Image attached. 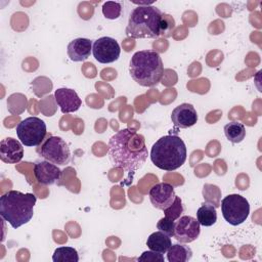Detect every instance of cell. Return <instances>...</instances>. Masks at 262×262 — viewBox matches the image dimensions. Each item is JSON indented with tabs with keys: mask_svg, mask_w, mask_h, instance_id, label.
Listing matches in <instances>:
<instances>
[{
	"mask_svg": "<svg viewBox=\"0 0 262 262\" xmlns=\"http://www.w3.org/2000/svg\"><path fill=\"white\" fill-rule=\"evenodd\" d=\"M171 121L176 127L186 129L198 122V114L192 104L181 103L172 111Z\"/></svg>",
	"mask_w": 262,
	"mask_h": 262,
	"instance_id": "cell-13",
	"label": "cell"
},
{
	"mask_svg": "<svg viewBox=\"0 0 262 262\" xmlns=\"http://www.w3.org/2000/svg\"><path fill=\"white\" fill-rule=\"evenodd\" d=\"M196 219L203 226L209 227L214 225L217 221L216 207L213 204L205 201V203H203L196 211Z\"/></svg>",
	"mask_w": 262,
	"mask_h": 262,
	"instance_id": "cell-18",
	"label": "cell"
},
{
	"mask_svg": "<svg viewBox=\"0 0 262 262\" xmlns=\"http://www.w3.org/2000/svg\"><path fill=\"white\" fill-rule=\"evenodd\" d=\"M151 205L159 210H166L175 201L174 186L168 182H160L151 186L148 192Z\"/></svg>",
	"mask_w": 262,
	"mask_h": 262,
	"instance_id": "cell-11",
	"label": "cell"
},
{
	"mask_svg": "<svg viewBox=\"0 0 262 262\" xmlns=\"http://www.w3.org/2000/svg\"><path fill=\"white\" fill-rule=\"evenodd\" d=\"M61 173L57 165L48 161L37 162L34 165V176L38 183L43 185L54 184L60 179Z\"/></svg>",
	"mask_w": 262,
	"mask_h": 262,
	"instance_id": "cell-12",
	"label": "cell"
},
{
	"mask_svg": "<svg viewBox=\"0 0 262 262\" xmlns=\"http://www.w3.org/2000/svg\"><path fill=\"white\" fill-rule=\"evenodd\" d=\"M54 98L62 114L77 112L82 105L81 98L71 88H58L54 92Z\"/></svg>",
	"mask_w": 262,
	"mask_h": 262,
	"instance_id": "cell-14",
	"label": "cell"
},
{
	"mask_svg": "<svg viewBox=\"0 0 262 262\" xmlns=\"http://www.w3.org/2000/svg\"><path fill=\"white\" fill-rule=\"evenodd\" d=\"M192 257V251L188 246L173 244L167 251V260L169 262H186Z\"/></svg>",
	"mask_w": 262,
	"mask_h": 262,
	"instance_id": "cell-19",
	"label": "cell"
},
{
	"mask_svg": "<svg viewBox=\"0 0 262 262\" xmlns=\"http://www.w3.org/2000/svg\"><path fill=\"white\" fill-rule=\"evenodd\" d=\"M92 41L87 38H77L68 44L67 53L72 61H84L92 52Z\"/></svg>",
	"mask_w": 262,
	"mask_h": 262,
	"instance_id": "cell-16",
	"label": "cell"
},
{
	"mask_svg": "<svg viewBox=\"0 0 262 262\" xmlns=\"http://www.w3.org/2000/svg\"><path fill=\"white\" fill-rule=\"evenodd\" d=\"M37 154L45 161L57 166H66L71 161V150L68 143L59 136L48 135L37 147Z\"/></svg>",
	"mask_w": 262,
	"mask_h": 262,
	"instance_id": "cell-6",
	"label": "cell"
},
{
	"mask_svg": "<svg viewBox=\"0 0 262 262\" xmlns=\"http://www.w3.org/2000/svg\"><path fill=\"white\" fill-rule=\"evenodd\" d=\"M53 262H78L79 254L73 247H59L56 248L52 255Z\"/></svg>",
	"mask_w": 262,
	"mask_h": 262,
	"instance_id": "cell-21",
	"label": "cell"
},
{
	"mask_svg": "<svg viewBox=\"0 0 262 262\" xmlns=\"http://www.w3.org/2000/svg\"><path fill=\"white\" fill-rule=\"evenodd\" d=\"M175 224H176V221L174 220H171V219H168L166 217H163L161 218L158 223H157V228L160 230V231H163L164 233L168 234L169 236H173L174 234V229H175Z\"/></svg>",
	"mask_w": 262,
	"mask_h": 262,
	"instance_id": "cell-25",
	"label": "cell"
},
{
	"mask_svg": "<svg viewBox=\"0 0 262 262\" xmlns=\"http://www.w3.org/2000/svg\"><path fill=\"white\" fill-rule=\"evenodd\" d=\"M122 12V5L119 2L106 1L102 5V14L105 18L117 19Z\"/></svg>",
	"mask_w": 262,
	"mask_h": 262,
	"instance_id": "cell-23",
	"label": "cell"
},
{
	"mask_svg": "<svg viewBox=\"0 0 262 262\" xmlns=\"http://www.w3.org/2000/svg\"><path fill=\"white\" fill-rule=\"evenodd\" d=\"M108 156L116 168L126 172L140 169L148 156L143 135L128 128L119 130L108 140Z\"/></svg>",
	"mask_w": 262,
	"mask_h": 262,
	"instance_id": "cell-1",
	"label": "cell"
},
{
	"mask_svg": "<svg viewBox=\"0 0 262 262\" xmlns=\"http://www.w3.org/2000/svg\"><path fill=\"white\" fill-rule=\"evenodd\" d=\"M24 157L23 143L12 137H6L0 142V159L7 164H16Z\"/></svg>",
	"mask_w": 262,
	"mask_h": 262,
	"instance_id": "cell-15",
	"label": "cell"
},
{
	"mask_svg": "<svg viewBox=\"0 0 262 262\" xmlns=\"http://www.w3.org/2000/svg\"><path fill=\"white\" fill-rule=\"evenodd\" d=\"M150 160L152 164L164 171H174L186 161V146L177 135H165L151 146Z\"/></svg>",
	"mask_w": 262,
	"mask_h": 262,
	"instance_id": "cell-4",
	"label": "cell"
},
{
	"mask_svg": "<svg viewBox=\"0 0 262 262\" xmlns=\"http://www.w3.org/2000/svg\"><path fill=\"white\" fill-rule=\"evenodd\" d=\"M171 245V236L160 230L152 232L146 239V246L148 247V249L155 252H159L161 254L167 253Z\"/></svg>",
	"mask_w": 262,
	"mask_h": 262,
	"instance_id": "cell-17",
	"label": "cell"
},
{
	"mask_svg": "<svg viewBox=\"0 0 262 262\" xmlns=\"http://www.w3.org/2000/svg\"><path fill=\"white\" fill-rule=\"evenodd\" d=\"M92 54L100 63H112L120 57L121 47L112 37H100L92 44Z\"/></svg>",
	"mask_w": 262,
	"mask_h": 262,
	"instance_id": "cell-9",
	"label": "cell"
},
{
	"mask_svg": "<svg viewBox=\"0 0 262 262\" xmlns=\"http://www.w3.org/2000/svg\"><path fill=\"white\" fill-rule=\"evenodd\" d=\"M16 135L25 146H39L47 135L46 124L38 117H28L17 124Z\"/></svg>",
	"mask_w": 262,
	"mask_h": 262,
	"instance_id": "cell-7",
	"label": "cell"
},
{
	"mask_svg": "<svg viewBox=\"0 0 262 262\" xmlns=\"http://www.w3.org/2000/svg\"><path fill=\"white\" fill-rule=\"evenodd\" d=\"M36 201L37 198L33 193L9 190L0 198V215L16 229L33 218Z\"/></svg>",
	"mask_w": 262,
	"mask_h": 262,
	"instance_id": "cell-3",
	"label": "cell"
},
{
	"mask_svg": "<svg viewBox=\"0 0 262 262\" xmlns=\"http://www.w3.org/2000/svg\"><path fill=\"white\" fill-rule=\"evenodd\" d=\"M224 134L230 142L239 143L246 136V129L242 123L232 121L224 126Z\"/></svg>",
	"mask_w": 262,
	"mask_h": 262,
	"instance_id": "cell-20",
	"label": "cell"
},
{
	"mask_svg": "<svg viewBox=\"0 0 262 262\" xmlns=\"http://www.w3.org/2000/svg\"><path fill=\"white\" fill-rule=\"evenodd\" d=\"M129 73L131 78L140 86H156L164 74V66L160 54L154 50L135 52L130 59Z\"/></svg>",
	"mask_w": 262,
	"mask_h": 262,
	"instance_id": "cell-5",
	"label": "cell"
},
{
	"mask_svg": "<svg viewBox=\"0 0 262 262\" xmlns=\"http://www.w3.org/2000/svg\"><path fill=\"white\" fill-rule=\"evenodd\" d=\"M165 258L164 255L159 253V252H155V251H145L143 252L138 258L137 261L140 262H164Z\"/></svg>",
	"mask_w": 262,
	"mask_h": 262,
	"instance_id": "cell-26",
	"label": "cell"
},
{
	"mask_svg": "<svg viewBox=\"0 0 262 262\" xmlns=\"http://www.w3.org/2000/svg\"><path fill=\"white\" fill-rule=\"evenodd\" d=\"M203 195L206 202L213 204L216 208L220 206V196L221 191L217 185L205 184L203 188Z\"/></svg>",
	"mask_w": 262,
	"mask_h": 262,
	"instance_id": "cell-22",
	"label": "cell"
},
{
	"mask_svg": "<svg viewBox=\"0 0 262 262\" xmlns=\"http://www.w3.org/2000/svg\"><path fill=\"white\" fill-rule=\"evenodd\" d=\"M164 14L151 5H139L130 13L126 35L132 39H157L163 34Z\"/></svg>",
	"mask_w": 262,
	"mask_h": 262,
	"instance_id": "cell-2",
	"label": "cell"
},
{
	"mask_svg": "<svg viewBox=\"0 0 262 262\" xmlns=\"http://www.w3.org/2000/svg\"><path fill=\"white\" fill-rule=\"evenodd\" d=\"M222 216L227 223L237 226L246 221L250 214V204L248 200L236 193L224 196L220 203Z\"/></svg>",
	"mask_w": 262,
	"mask_h": 262,
	"instance_id": "cell-8",
	"label": "cell"
},
{
	"mask_svg": "<svg viewBox=\"0 0 262 262\" xmlns=\"http://www.w3.org/2000/svg\"><path fill=\"white\" fill-rule=\"evenodd\" d=\"M201 232V224L196 218L191 216H180L175 224L174 234L176 241L187 244L195 241Z\"/></svg>",
	"mask_w": 262,
	"mask_h": 262,
	"instance_id": "cell-10",
	"label": "cell"
},
{
	"mask_svg": "<svg viewBox=\"0 0 262 262\" xmlns=\"http://www.w3.org/2000/svg\"><path fill=\"white\" fill-rule=\"evenodd\" d=\"M183 205H182V201L179 196L176 195L175 198V201L173 202V204L167 208L166 210H164V213H165V217L168 218V219H171V220H177L181 214L183 213Z\"/></svg>",
	"mask_w": 262,
	"mask_h": 262,
	"instance_id": "cell-24",
	"label": "cell"
}]
</instances>
